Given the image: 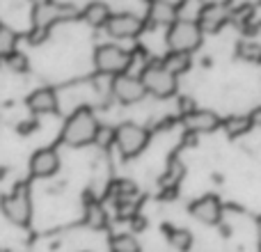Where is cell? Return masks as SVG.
I'll return each mask as SVG.
<instances>
[{
    "label": "cell",
    "instance_id": "obj_1",
    "mask_svg": "<svg viewBox=\"0 0 261 252\" xmlns=\"http://www.w3.org/2000/svg\"><path fill=\"white\" fill-rule=\"evenodd\" d=\"M99 119L92 113L87 106L76 108L71 115L67 117L62 129V142L69 147H87V144H94L96 140V131H99Z\"/></svg>",
    "mask_w": 261,
    "mask_h": 252
},
{
    "label": "cell",
    "instance_id": "obj_2",
    "mask_svg": "<svg viewBox=\"0 0 261 252\" xmlns=\"http://www.w3.org/2000/svg\"><path fill=\"white\" fill-rule=\"evenodd\" d=\"M202 35L197 21H188V18H176L170 28H167V46L174 53H193L202 46Z\"/></svg>",
    "mask_w": 261,
    "mask_h": 252
},
{
    "label": "cell",
    "instance_id": "obj_3",
    "mask_svg": "<svg viewBox=\"0 0 261 252\" xmlns=\"http://www.w3.org/2000/svg\"><path fill=\"white\" fill-rule=\"evenodd\" d=\"M0 211L12 225L28 227L32 218V199H30V188L25 184H18L9 195L0 199Z\"/></svg>",
    "mask_w": 261,
    "mask_h": 252
},
{
    "label": "cell",
    "instance_id": "obj_4",
    "mask_svg": "<svg viewBox=\"0 0 261 252\" xmlns=\"http://www.w3.org/2000/svg\"><path fill=\"white\" fill-rule=\"evenodd\" d=\"M133 64V53L117 44H101L94 51V67L99 73H108V76H122L128 71Z\"/></svg>",
    "mask_w": 261,
    "mask_h": 252
},
{
    "label": "cell",
    "instance_id": "obj_5",
    "mask_svg": "<svg viewBox=\"0 0 261 252\" xmlns=\"http://www.w3.org/2000/svg\"><path fill=\"white\" fill-rule=\"evenodd\" d=\"M140 81L147 94H153L156 99H167L176 92V78L161 62H147V67L140 73Z\"/></svg>",
    "mask_w": 261,
    "mask_h": 252
},
{
    "label": "cell",
    "instance_id": "obj_6",
    "mask_svg": "<svg viewBox=\"0 0 261 252\" xmlns=\"http://www.w3.org/2000/svg\"><path fill=\"white\" fill-rule=\"evenodd\" d=\"M149 138H151L149 131L133 122H124L115 129V144L124 158H135L138 154H142L149 144Z\"/></svg>",
    "mask_w": 261,
    "mask_h": 252
},
{
    "label": "cell",
    "instance_id": "obj_7",
    "mask_svg": "<svg viewBox=\"0 0 261 252\" xmlns=\"http://www.w3.org/2000/svg\"><path fill=\"white\" fill-rule=\"evenodd\" d=\"M76 16V7L71 5H60V3H44L32 7V28H46L50 30V26L60 21H69Z\"/></svg>",
    "mask_w": 261,
    "mask_h": 252
},
{
    "label": "cell",
    "instance_id": "obj_8",
    "mask_svg": "<svg viewBox=\"0 0 261 252\" xmlns=\"http://www.w3.org/2000/svg\"><path fill=\"white\" fill-rule=\"evenodd\" d=\"M142 30H144V21L130 12L113 14L110 21L106 23V32L110 37H115V39H135Z\"/></svg>",
    "mask_w": 261,
    "mask_h": 252
},
{
    "label": "cell",
    "instance_id": "obj_9",
    "mask_svg": "<svg viewBox=\"0 0 261 252\" xmlns=\"http://www.w3.org/2000/svg\"><path fill=\"white\" fill-rule=\"evenodd\" d=\"M113 94L117 101H122L124 106L138 104L147 96V90H144L140 76H130V73H122V76H115L113 81Z\"/></svg>",
    "mask_w": 261,
    "mask_h": 252
},
{
    "label": "cell",
    "instance_id": "obj_10",
    "mask_svg": "<svg viewBox=\"0 0 261 252\" xmlns=\"http://www.w3.org/2000/svg\"><path fill=\"white\" fill-rule=\"evenodd\" d=\"M60 170V156L55 149L44 147L37 149L30 158V174L37 177V179H48V177L58 174Z\"/></svg>",
    "mask_w": 261,
    "mask_h": 252
},
{
    "label": "cell",
    "instance_id": "obj_11",
    "mask_svg": "<svg viewBox=\"0 0 261 252\" xmlns=\"http://www.w3.org/2000/svg\"><path fill=\"white\" fill-rule=\"evenodd\" d=\"M190 216L204 225H218L222 218V204L216 195H204L190 204Z\"/></svg>",
    "mask_w": 261,
    "mask_h": 252
},
{
    "label": "cell",
    "instance_id": "obj_12",
    "mask_svg": "<svg viewBox=\"0 0 261 252\" xmlns=\"http://www.w3.org/2000/svg\"><path fill=\"white\" fill-rule=\"evenodd\" d=\"M231 21V12L227 7H202L197 16V26L202 32H218Z\"/></svg>",
    "mask_w": 261,
    "mask_h": 252
},
{
    "label": "cell",
    "instance_id": "obj_13",
    "mask_svg": "<svg viewBox=\"0 0 261 252\" xmlns=\"http://www.w3.org/2000/svg\"><path fill=\"white\" fill-rule=\"evenodd\" d=\"M28 108H30L32 115H50L58 113V94L50 87H39L35 90L30 96H28Z\"/></svg>",
    "mask_w": 261,
    "mask_h": 252
},
{
    "label": "cell",
    "instance_id": "obj_14",
    "mask_svg": "<svg viewBox=\"0 0 261 252\" xmlns=\"http://www.w3.org/2000/svg\"><path fill=\"white\" fill-rule=\"evenodd\" d=\"M184 124L190 133H211L222 124V119L213 110H195L193 115L184 117Z\"/></svg>",
    "mask_w": 261,
    "mask_h": 252
},
{
    "label": "cell",
    "instance_id": "obj_15",
    "mask_svg": "<svg viewBox=\"0 0 261 252\" xmlns=\"http://www.w3.org/2000/svg\"><path fill=\"white\" fill-rule=\"evenodd\" d=\"M149 18L153 26H167L176 21V7L167 0H151L149 3Z\"/></svg>",
    "mask_w": 261,
    "mask_h": 252
},
{
    "label": "cell",
    "instance_id": "obj_16",
    "mask_svg": "<svg viewBox=\"0 0 261 252\" xmlns=\"http://www.w3.org/2000/svg\"><path fill=\"white\" fill-rule=\"evenodd\" d=\"M110 16H113L110 7L106 3H101V0H94V3H90L85 9H83V21L92 28H106V23L110 21Z\"/></svg>",
    "mask_w": 261,
    "mask_h": 252
},
{
    "label": "cell",
    "instance_id": "obj_17",
    "mask_svg": "<svg viewBox=\"0 0 261 252\" xmlns=\"http://www.w3.org/2000/svg\"><path fill=\"white\" fill-rule=\"evenodd\" d=\"M163 232H165L167 241H170V245L174 250L179 252H188L193 248V234H190L188 230H184V227H163Z\"/></svg>",
    "mask_w": 261,
    "mask_h": 252
},
{
    "label": "cell",
    "instance_id": "obj_18",
    "mask_svg": "<svg viewBox=\"0 0 261 252\" xmlns=\"http://www.w3.org/2000/svg\"><path fill=\"white\" fill-rule=\"evenodd\" d=\"M161 64L176 78V76H181V73L188 71L193 62H190V55L188 53H174V51H170V53L161 60Z\"/></svg>",
    "mask_w": 261,
    "mask_h": 252
},
{
    "label": "cell",
    "instance_id": "obj_19",
    "mask_svg": "<svg viewBox=\"0 0 261 252\" xmlns=\"http://www.w3.org/2000/svg\"><path fill=\"white\" fill-rule=\"evenodd\" d=\"M85 222L92 230H106V225H108V213H106V209L96 199L94 202L90 199L85 204Z\"/></svg>",
    "mask_w": 261,
    "mask_h": 252
},
{
    "label": "cell",
    "instance_id": "obj_20",
    "mask_svg": "<svg viewBox=\"0 0 261 252\" xmlns=\"http://www.w3.org/2000/svg\"><path fill=\"white\" fill-rule=\"evenodd\" d=\"M110 195H113L117 202H133L138 197V186L128 179H117L110 184Z\"/></svg>",
    "mask_w": 261,
    "mask_h": 252
},
{
    "label": "cell",
    "instance_id": "obj_21",
    "mask_svg": "<svg viewBox=\"0 0 261 252\" xmlns=\"http://www.w3.org/2000/svg\"><path fill=\"white\" fill-rule=\"evenodd\" d=\"M222 126H225L229 138H239V135H245L252 129V119H250V115H231L222 122Z\"/></svg>",
    "mask_w": 261,
    "mask_h": 252
},
{
    "label": "cell",
    "instance_id": "obj_22",
    "mask_svg": "<svg viewBox=\"0 0 261 252\" xmlns=\"http://www.w3.org/2000/svg\"><path fill=\"white\" fill-rule=\"evenodd\" d=\"M110 248H113V252H142V248H140L138 239L130 234H117L113 236V241H110Z\"/></svg>",
    "mask_w": 261,
    "mask_h": 252
},
{
    "label": "cell",
    "instance_id": "obj_23",
    "mask_svg": "<svg viewBox=\"0 0 261 252\" xmlns=\"http://www.w3.org/2000/svg\"><path fill=\"white\" fill-rule=\"evenodd\" d=\"M18 35L9 26H0V58H7L9 53L16 51Z\"/></svg>",
    "mask_w": 261,
    "mask_h": 252
},
{
    "label": "cell",
    "instance_id": "obj_24",
    "mask_svg": "<svg viewBox=\"0 0 261 252\" xmlns=\"http://www.w3.org/2000/svg\"><path fill=\"white\" fill-rule=\"evenodd\" d=\"M239 58L245 60V62L261 64V44H257V41H243V44H239Z\"/></svg>",
    "mask_w": 261,
    "mask_h": 252
},
{
    "label": "cell",
    "instance_id": "obj_25",
    "mask_svg": "<svg viewBox=\"0 0 261 252\" xmlns=\"http://www.w3.org/2000/svg\"><path fill=\"white\" fill-rule=\"evenodd\" d=\"M3 60H5L9 71H16V73L28 71V58H25V53H21V51H14V53H9L7 58H3Z\"/></svg>",
    "mask_w": 261,
    "mask_h": 252
},
{
    "label": "cell",
    "instance_id": "obj_26",
    "mask_svg": "<svg viewBox=\"0 0 261 252\" xmlns=\"http://www.w3.org/2000/svg\"><path fill=\"white\" fill-rule=\"evenodd\" d=\"M94 144H99L101 149H108L115 144V129H110V126H99V131H96V140Z\"/></svg>",
    "mask_w": 261,
    "mask_h": 252
},
{
    "label": "cell",
    "instance_id": "obj_27",
    "mask_svg": "<svg viewBox=\"0 0 261 252\" xmlns=\"http://www.w3.org/2000/svg\"><path fill=\"white\" fill-rule=\"evenodd\" d=\"M46 37H48V30H46V28H32V32H30L28 39H30L32 46H39L41 41H46Z\"/></svg>",
    "mask_w": 261,
    "mask_h": 252
},
{
    "label": "cell",
    "instance_id": "obj_28",
    "mask_svg": "<svg viewBox=\"0 0 261 252\" xmlns=\"http://www.w3.org/2000/svg\"><path fill=\"white\" fill-rule=\"evenodd\" d=\"M35 129H37V119H28V122H21V124L16 126V131L21 135H30Z\"/></svg>",
    "mask_w": 261,
    "mask_h": 252
},
{
    "label": "cell",
    "instance_id": "obj_29",
    "mask_svg": "<svg viewBox=\"0 0 261 252\" xmlns=\"http://www.w3.org/2000/svg\"><path fill=\"white\" fill-rule=\"evenodd\" d=\"M195 110H197V108H195L193 99H186V96H184V99H181V113H184V117H188V115H193Z\"/></svg>",
    "mask_w": 261,
    "mask_h": 252
},
{
    "label": "cell",
    "instance_id": "obj_30",
    "mask_svg": "<svg viewBox=\"0 0 261 252\" xmlns=\"http://www.w3.org/2000/svg\"><path fill=\"white\" fill-rule=\"evenodd\" d=\"M202 7H227L231 0H199Z\"/></svg>",
    "mask_w": 261,
    "mask_h": 252
},
{
    "label": "cell",
    "instance_id": "obj_31",
    "mask_svg": "<svg viewBox=\"0 0 261 252\" xmlns=\"http://www.w3.org/2000/svg\"><path fill=\"white\" fill-rule=\"evenodd\" d=\"M250 119H252V126H259V129H261V106H259V108H254V110H252Z\"/></svg>",
    "mask_w": 261,
    "mask_h": 252
},
{
    "label": "cell",
    "instance_id": "obj_32",
    "mask_svg": "<svg viewBox=\"0 0 261 252\" xmlns=\"http://www.w3.org/2000/svg\"><path fill=\"white\" fill-rule=\"evenodd\" d=\"M130 222H133V230H135V232H142V230H144V218L133 216V218H130Z\"/></svg>",
    "mask_w": 261,
    "mask_h": 252
},
{
    "label": "cell",
    "instance_id": "obj_33",
    "mask_svg": "<svg viewBox=\"0 0 261 252\" xmlns=\"http://www.w3.org/2000/svg\"><path fill=\"white\" fill-rule=\"evenodd\" d=\"M44 3H50V0H32V5H35V7H37V5H44Z\"/></svg>",
    "mask_w": 261,
    "mask_h": 252
},
{
    "label": "cell",
    "instance_id": "obj_34",
    "mask_svg": "<svg viewBox=\"0 0 261 252\" xmlns=\"http://www.w3.org/2000/svg\"><path fill=\"white\" fill-rule=\"evenodd\" d=\"M0 177H3V172H0Z\"/></svg>",
    "mask_w": 261,
    "mask_h": 252
}]
</instances>
